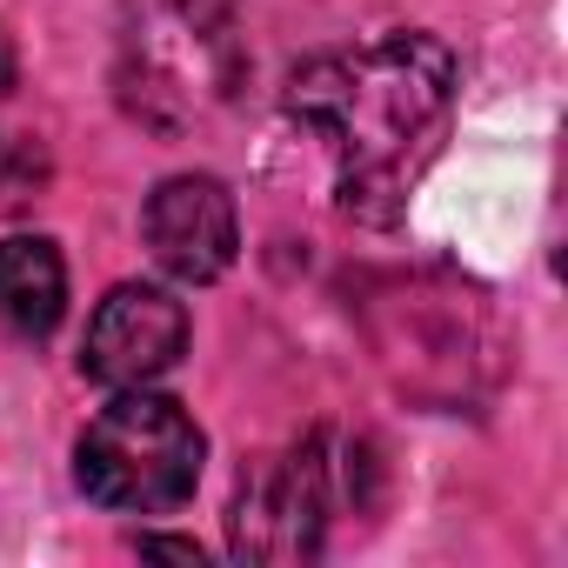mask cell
Instances as JSON below:
<instances>
[{"mask_svg":"<svg viewBox=\"0 0 568 568\" xmlns=\"http://www.w3.org/2000/svg\"><path fill=\"white\" fill-rule=\"evenodd\" d=\"M455 101V54L422 28L328 48L288 74V114L342 161V207L395 221Z\"/></svg>","mask_w":568,"mask_h":568,"instance_id":"obj_1","label":"cell"},{"mask_svg":"<svg viewBox=\"0 0 568 568\" xmlns=\"http://www.w3.org/2000/svg\"><path fill=\"white\" fill-rule=\"evenodd\" d=\"M141 234H148V254L187 288L221 281L241 254V214L214 174H168L141 207Z\"/></svg>","mask_w":568,"mask_h":568,"instance_id":"obj_6","label":"cell"},{"mask_svg":"<svg viewBox=\"0 0 568 568\" xmlns=\"http://www.w3.org/2000/svg\"><path fill=\"white\" fill-rule=\"evenodd\" d=\"M68 315V261L48 234L0 241V328L21 342H48Z\"/></svg>","mask_w":568,"mask_h":568,"instance_id":"obj_7","label":"cell"},{"mask_svg":"<svg viewBox=\"0 0 568 568\" xmlns=\"http://www.w3.org/2000/svg\"><path fill=\"white\" fill-rule=\"evenodd\" d=\"M247 34L227 0H128L114 41V94L121 108L181 141L221 121L247 88Z\"/></svg>","mask_w":568,"mask_h":568,"instance_id":"obj_2","label":"cell"},{"mask_svg":"<svg viewBox=\"0 0 568 568\" xmlns=\"http://www.w3.org/2000/svg\"><path fill=\"white\" fill-rule=\"evenodd\" d=\"M141 548H154V555H181V561H201V541H168V535H141Z\"/></svg>","mask_w":568,"mask_h":568,"instance_id":"obj_9","label":"cell"},{"mask_svg":"<svg viewBox=\"0 0 568 568\" xmlns=\"http://www.w3.org/2000/svg\"><path fill=\"white\" fill-rule=\"evenodd\" d=\"M207 462V435L174 395L114 388V402L81 428L74 442V481L88 501L114 515H174Z\"/></svg>","mask_w":568,"mask_h":568,"instance_id":"obj_4","label":"cell"},{"mask_svg":"<svg viewBox=\"0 0 568 568\" xmlns=\"http://www.w3.org/2000/svg\"><path fill=\"white\" fill-rule=\"evenodd\" d=\"M181 348H187V308L154 281H121L88 322L81 375H94L101 388H148L181 362Z\"/></svg>","mask_w":568,"mask_h":568,"instance_id":"obj_5","label":"cell"},{"mask_svg":"<svg viewBox=\"0 0 568 568\" xmlns=\"http://www.w3.org/2000/svg\"><path fill=\"white\" fill-rule=\"evenodd\" d=\"M14 74H21V61H14V34H8V28H0V94H8V88H14Z\"/></svg>","mask_w":568,"mask_h":568,"instance_id":"obj_10","label":"cell"},{"mask_svg":"<svg viewBox=\"0 0 568 568\" xmlns=\"http://www.w3.org/2000/svg\"><path fill=\"white\" fill-rule=\"evenodd\" d=\"M375 475L368 448L348 435H308L288 455H261L241 468L234 501H227V548L241 561H315L328 541V521L362 495Z\"/></svg>","mask_w":568,"mask_h":568,"instance_id":"obj_3","label":"cell"},{"mask_svg":"<svg viewBox=\"0 0 568 568\" xmlns=\"http://www.w3.org/2000/svg\"><path fill=\"white\" fill-rule=\"evenodd\" d=\"M48 181H54V161H48L41 141H28V134H0V214H14V207L41 201Z\"/></svg>","mask_w":568,"mask_h":568,"instance_id":"obj_8","label":"cell"}]
</instances>
